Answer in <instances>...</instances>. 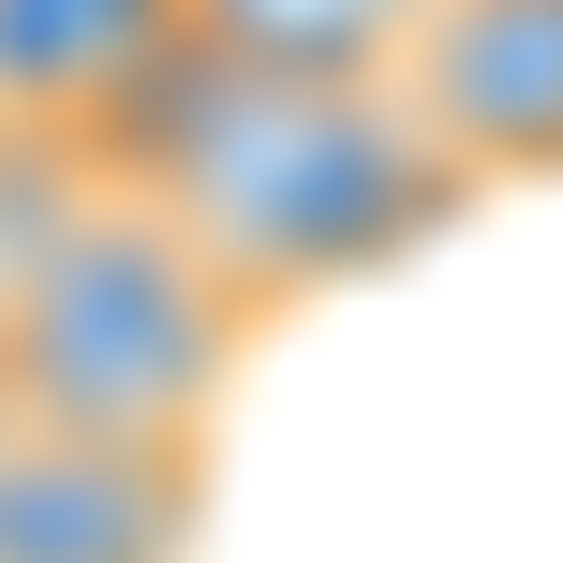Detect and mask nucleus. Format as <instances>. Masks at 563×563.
Listing matches in <instances>:
<instances>
[{
  "label": "nucleus",
  "mask_w": 563,
  "mask_h": 563,
  "mask_svg": "<svg viewBox=\"0 0 563 563\" xmlns=\"http://www.w3.org/2000/svg\"><path fill=\"white\" fill-rule=\"evenodd\" d=\"M253 327L267 311L223 282L194 223L89 194L0 282V400H15V430H75V445H194Z\"/></svg>",
  "instance_id": "2"
},
{
  "label": "nucleus",
  "mask_w": 563,
  "mask_h": 563,
  "mask_svg": "<svg viewBox=\"0 0 563 563\" xmlns=\"http://www.w3.org/2000/svg\"><path fill=\"white\" fill-rule=\"evenodd\" d=\"M0 445H15V400H0Z\"/></svg>",
  "instance_id": "7"
},
{
  "label": "nucleus",
  "mask_w": 563,
  "mask_h": 563,
  "mask_svg": "<svg viewBox=\"0 0 563 563\" xmlns=\"http://www.w3.org/2000/svg\"><path fill=\"white\" fill-rule=\"evenodd\" d=\"M75 148H89L104 194L194 223L253 311L371 282V267H400L416 238H445L475 208V164L400 104V75L386 89H297V75L223 59L208 30L148 45L75 119Z\"/></svg>",
  "instance_id": "1"
},
{
  "label": "nucleus",
  "mask_w": 563,
  "mask_h": 563,
  "mask_svg": "<svg viewBox=\"0 0 563 563\" xmlns=\"http://www.w3.org/2000/svg\"><path fill=\"white\" fill-rule=\"evenodd\" d=\"M194 0H0V119L75 134L148 45H178Z\"/></svg>",
  "instance_id": "5"
},
{
  "label": "nucleus",
  "mask_w": 563,
  "mask_h": 563,
  "mask_svg": "<svg viewBox=\"0 0 563 563\" xmlns=\"http://www.w3.org/2000/svg\"><path fill=\"white\" fill-rule=\"evenodd\" d=\"M400 104L489 178H563V0H430Z\"/></svg>",
  "instance_id": "3"
},
{
  "label": "nucleus",
  "mask_w": 563,
  "mask_h": 563,
  "mask_svg": "<svg viewBox=\"0 0 563 563\" xmlns=\"http://www.w3.org/2000/svg\"><path fill=\"white\" fill-rule=\"evenodd\" d=\"M194 445H75V430L0 445V563H194Z\"/></svg>",
  "instance_id": "4"
},
{
  "label": "nucleus",
  "mask_w": 563,
  "mask_h": 563,
  "mask_svg": "<svg viewBox=\"0 0 563 563\" xmlns=\"http://www.w3.org/2000/svg\"><path fill=\"white\" fill-rule=\"evenodd\" d=\"M194 30L253 75H297V89H386L416 59L430 0H194Z\"/></svg>",
  "instance_id": "6"
}]
</instances>
